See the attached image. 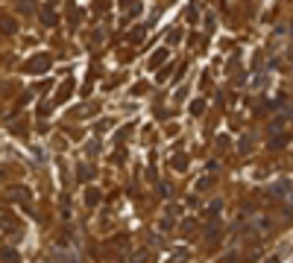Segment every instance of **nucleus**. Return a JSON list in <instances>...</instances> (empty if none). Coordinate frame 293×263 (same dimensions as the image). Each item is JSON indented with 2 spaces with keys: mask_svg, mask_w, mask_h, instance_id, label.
Returning a JSON list of instances; mask_svg holds the SVG:
<instances>
[{
  "mask_svg": "<svg viewBox=\"0 0 293 263\" xmlns=\"http://www.w3.org/2000/svg\"><path fill=\"white\" fill-rule=\"evenodd\" d=\"M273 196H282V199L291 196V178H282V181H276V184H273Z\"/></svg>",
  "mask_w": 293,
  "mask_h": 263,
  "instance_id": "4",
  "label": "nucleus"
},
{
  "mask_svg": "<svg viewBox=\"0 0 293 263\" xmlns=\"http://www.w3.org/2000/svg\"><path fill=\"white\" fill-rule=\"evenodd\" d=\"M6 196L15 202H30V190L24 184H12V187H6Z\"/></svg>",
  "mask_w": 293,
  "mask_h": 263,
  "instance_id": "2",
  "label": "nucleus"
},
{
  "mask_svg": "<svg viewBox=\"0 0 293 263\" xmlns=\"http://www.w3.org/2000/svg\"><path fill=\"white\" fill-rule=\"evenodd\" d=\"M91 44L97 47V44H103V30H94V38H91Z\"/></svg>",
  "mask_w": 293,
  "mask_h": 263,
  "instance_id": "24",
  "label": "nucleus"
},
{
  "mask_svg": "<svg viewBox=\"0 0 293 263\" xmlns=\"http://www.w3.org/2000/svg\"><path fill=\"white\" fill-rule=\"evenodd\" d=\"M147 261V252L144 249H138V252H132L129 258H126V263H144Z\"/></svg>",
  "mask_w": 293,
  "mask_h": 263,
  "instance_id": "15",
  "label": "nucleus"
},
{
  "mask_svg": "<svg viewBox=\"0 0 293 263\" xmlns=\"http://www.w3.org/2000/svg\"><path fill=\"white\" fill-rule=\"evenodd\" d=\"M202 111H205V102H202V99H194V102H191V114H194V117H199Z\"/></svg>",
  "mask_w": 293,
  "mask_h": 263,
  "instance_id": "19",
  "label": "nucleus"
},
{
  "mask_svg": "<svg viewBox=\"0 0 293 263\" xmlns=\"http://www.w3.org/2000/svg\"><path fill=\"white\" fill-rule=\"evenodd\" d=\"M50 65H53V59H50L47 53H35L33 59L24 65V70H27V73H47Z\"/></svg>",
  "mask_w": 293,
  "mask_h": 263,
  "instance_id": "1",
  "label": "nucleus"
},
{
  "mask_svg": "<svg viewBox=\"0 0 293 263\" xmlns=\"http://www.w3.org/2000/svg\"><path fill=\"white\" fill-rule=\"evenodd\" d=\"M194 231H196V219H188V222L182 225V234H185V237H191Z\"/></svg>",
  "mask_w": 293,
  "mask_h": 263,
  "instance_id": "21",
  "label": "nucleus"
},
{
  "mask_svg": "<svg viewBox=\"0 0 293 263\" xmlns=\"http://www.w3.org/2000/svg\"><path fill=\"white\" fill-rule=\"evenodd\" d=\"M285 123H288V108H285V114H282V117H276V120L270 123V132H282Z\"/></svg>",
  "mask_w": 293,
  "mask_h": 263,
  "instance_id": "13",
  "label": "nucleus"
},
{
  "mask_svg": "<svg viewBox=\"0 0 293 263\" xmlns=\"http://www.w3.org/2000/svg\"><path fill=\"white\" fill-rule=\"evenodd\" d=\"M100 199H103V193H100L97 187H88V190H85V205H88V208H97Z\"/></svg>",
  "mask_w": 293,
  "mask_h": 263,
  "instance_id": "7",
  "label": "nucleus"
},
{
  "mask_svg": "<svg viewBox=\"0 0 293 263\" xmlns=\"http://www.w3.org/2000/svg\"><path fill=\"white\" fill-rule=\"evenodd\" d=\"M170 59V50L167 47H159L156 53H153V59H150V67H162V62H167Z\"/></svg>",
  "mask_w": 293,
  "mask_h": 263,
  "instance_id": "5",
  "label": "nucleus"
},
{
  "mask_svg": "<svg viewBox=\"0 0 293 263\" xmlns=\"http://www.w3.org/2000/svg\"><path fill=\"white\" fill-rule=\"evenodd\" d=\"M170 164H173V170H185V167H188V158H185V155H176Z\"/></svg>",
  "mask_w": 293,
  "mask_h": 263,
  "instance_id": "20",
  "label": "nucleus"
},
{
  "mask_svg": "<svg viewBox=\"0 0 293 263\" xmlns=\"http://www.w3.org/2000/svg\"><path fill=\"white\" fill-rule=\"evenodd\" d=\"M76 173H79V178H82V181H88V178L94 175V170H91V164H79V167H76Z\"/></svg>",
  "mask_w": 293,
  "mask_h": 263,
  "instance_id": "14",
  "label": "nucleus"
},
{
  "mask_svg": "<svg viewBox=\"0 0 293 263\" xmlns=\"http://www.w3.org/2000/svg\"><path fill=\"white\" fill-rule=\"evenodd\" d=\"M38 18H41V24H44V27H56V21H59V15H56L50 6H47V9H41V15H38Z\"/></svg>",
  "mask_w": 293,
  "mask_h": 263,
  "instance_id": "6",
  "label": "nucleus"
},
{
  "mask_svg": "<svg viewBox=\"0 0 293 263\" xmlns=\"http://www.w3.org/2000/svg\"><path fill=\"white\" fill-rule=\"evenodd\" d=\"M18 33V21L9 15H0V35H15Z\"/></svg>",
  "mask_w": 293,
  "mask_h": 263,
  "instance_id": "3",
  "label": "nucleus"
},
{
  "mask_svg": "<svg viewBox=\"0 0 293 263\" xmlns=\"http://www.w3.org/2000/svg\"><path fill=\"white\" fill-rule=\"evenodd\" d=\"M132 3H135V0H120V6H132Z\"/></svg>",
  "mask_w": 293,
  "mask_h": 263,
  "instance_id": "26",
  "label": "nucleus"
},
{
  "mask_svg": "<svg viewBox=\"0 0 293 263\" xmlns=\"http://www.w3.org/2000/svg\"><path fill=\"white\" fill-rule=\"evenodd\" d=\"M267 263H279V258H273V261H267Z\"/></svg>",
  "mask_w": 293,
  "mask_h": 263,
  "instance_id": "27",
  "label": "nucleus"
},
{
  "mask_svg": "<svg viewBox=\"0 0 293 263\" xmlns=\"http://www.w3.org/2000/svg\"><path fill=\"white\" fill-rule=\"evenodd\" d=\"M159 231H162V234L173 231V217H170V214H164L162 219H159Z\"/></svg>",
  "mask_w": 293,
  "mask_h": 263,
  "instance_id": "11",
  "label": "nucleus"
},
{
  "mask_svg": "<svg viewBox=\"0 0 293 263\" xmlns=\"http://www.w3.org/2000/svg\"><path fill=\"white\" fill-rule=\"evenodd\" d=\"M109 129H112V120H97V132L100 134H106Z\"/></svg>",
  "mask_w": 293,
  "mask_h": 263,
  "instance_id": "22",
  "label": "nucleus"
},
{
  "mask_svg": "<svg viewBox=\"0 0 293 263\" xmlns=\"http://www.w3.org/2000/svg\"><path fill=\"white\" fill-rule=\"evenodd\" d=\"M185 261H188V249H185V246H179V249L170 255V261H167V263H185Z\"/></svg>",
  "mask_w": 293,
  "mask_h": 263,
  "instance_id": "9",
  "label": "nucleus"
},
{
  "mask_svg": "<svg viewBox=\"0 0 293 263\" xmlns=\"http://www.w3.org/2000/svg\"><path fill=\"white\" fill-rule=\"evenodd\" d=\"M18 9H21L24 15H35L38 6H35V0H18Z\"/></svg>",
  "mask_w": 293,
  "mask_h": 263,
  "instance_id": "10",
  "label": "nucleus"
},
{
  "mask_svg": "<svg viewBox=\"0 0 293 263\" xmlns=\"http://www.w3.org/2000/svg\"><path fill=\"white\" fill-rule=\"evenodd\" d=\"M211 184H214V175H202V178L196 181V190H208Z\"/></svg>",
  "mask_w": 293,
  "mask_h": 263,
  "instance_id": "16",
  "label": "nucleus"
},
{
  "mask_svg": "<svg viewBox=\"0 0 293 263\" xmlns=\"http://www.w3.org/2000/svg\"><path fill=\"white\" fill-rule=\"evenodd\" d=\"M85 152H88V155L94 158V155H97V152H100V143H97V140H91V143L85 146Z\"/></svg>",
  "mask_w": 293,
  "mask_h": 263,
  "instance_id": "23",
  "label": "nucleus"
},
{
  "mask_svg": "<svg viewBox=\"0 0 293 263\" xmlns=\"http://www.w3.org/2000/svg\"><path fill=\"white\" fill-rule=\"evenodd\" d=\"M237 152H240V155H249V152H252V134H249V132L237 140Z\"/></svg>",
  "mask_w": 293,
  "mask_h": 263,
  "instance_id": "8",
  "label": "nucleus"
},
{
  "mask_svg": "<svg viewBox=\"0 0 293 263\" xmlns=\"http://www.w3.org/2000/svg\"><path fill=\"white\" fill-rule=\"evenodd\" d=\"M150 246H162V237L159 234H150Z\"/></svg>",
  "mask_w": 293,
  "mask_h": 263,
  "instance_id": "25",
  "label": "nucleus"
},
{
  "mask_svg": "<svg viewBox=\"0 0 293 263\" xmlns=\"http://www.w3.org/2000/svg\"><path fill=\"white\" fill-rule=\"evenodd\" d=\"M70 91H73V79H67L65 85H62V88H59V94H56V99H65L67 94H70Z\"/></svg>",
  "mask_w": 293,
  "mask_h": 263,
  "instance_id": "17",
  "label": "nucleus"
},
{
  "mask_svg": "<svg viewBox=\"0 0 293 263\" xmlns=\"http://www.w3.org/2000/svg\"><path fill=\"white\" fill-rule=\"evenodd\" d=\"M144 38H147V30H144V27H135V30L129 33V41H132V44H138V41H144Z\"/></svg>",
  "mask_w": 293,
  "mask_h": 263,
  "instance_id": "12",
  "label": "nucleus"
},
{
  "mask_svg": "<svg viewBox=\"0 0 293 263\" xmlns=\"http://www.w3.org/2000/svg\"><path fill=\"white\" fill-rule=\"evenodd\" d=\"M0 258H3L6 263H18V255H15V249H3V252H0Z\"/></svg>",
  "mask_w": 293,
  "mask_h": 263,
  "instance_id": "18",
  "label": "nucleus"
}]
</instances>
